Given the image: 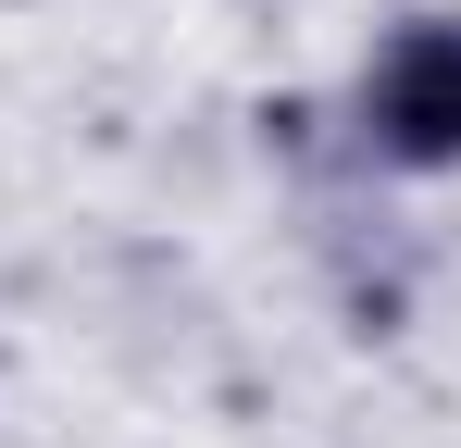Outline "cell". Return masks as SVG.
<instances>
[{"instance_id": "cell-1", "label": "cell", "mask_w": 461, "mask_h": 448, "mask_svg": "<svg viewBox=\"0 0 461 448\" xmlns=\"http://www.w3.org/2000/svg\"><path fill=\"white\" fill-rule=\"evenodd\" d=\"M362 112H375V149H386V162H461V13L386 38Z\"/></svg>"}]
</instances>
